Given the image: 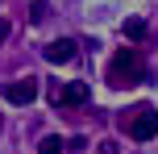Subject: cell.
<instances>
[{"mask_svg":"<svg viewBox=\"0 0 158 154\" xmlns=\"http://www.w3.org/2000/svg\"><path fill=\"white\" fill-rule=\"evenodd\" d=\"M142 75H146V67H142V54L133 46H121L112 54V63H108V83L112 88H133V83H142Z\"/></svg>","mask_w":158,"mask_h":154,"instance_id":"obj_1","label":"cell"},{"mask_svg":"<svg viewBox=\"0 0 158 154\" xmlns=\"http://www.w3.org/2000/svg\"><path fill=\"white\" fill-rule=\"evenodd\" d=\"M129 138H133V142L158 138V113H154L150 104H137L133 113H129Z\"/></svg>","mask_w":158,"mask_h":154,"instance_id":"obj_2","label":"cell"},{"mask_svg":"<svg viewBox=\"0 0 158 154\" xmlns=\"http://www.w3.org/2000/svg\"><path fill=\"white\" fill-rule=\"evenodd\" d=\"M87 96H92V88H87L83 79H71V83H63V88L54 83V92H50L54 108H79V104H87Z\"/></svg>","mask_w":158,"mask_h":154,"instance_id":"obj_3","label":"cell"},{"mask_svg":"<svg viewBox=\"0 0 158 154\" xmlns=\"http://www.w3.org/2000/svg\"><path fill=\"white\" fill-rule=\"evenodd\" d=\"M4 100L8 104H33L38 100V79H17L4 88Z\"/></svg>","mask_w":158,"mask_h":154,"instance_id":"obj_4","label":"cell"},{"mask_svg":"<svg viewBox=\"0 0 158 154\" xmlns=\"http://www.w3.org/2000/svg\"><path fill=\"white\" fill-rule=\"evenodd\" d=\"M46 58H50V63H71V58H75V42L71 38L50 42V46H46Z\"/></svg>","mask_w":158,"mask_h":154,"instance_id":"obj_5","label":"cell"},{"mask_svg":"<svg viewBox=\"0 0 158 154\" xmlns=\"http://www.w3.org/2000/svg\"><path fill=\"white\" fill-rule=\"evenodd\" d=\"M125 38L142 42V38H146V21H137V17H133V21H125Z\"/></svg>","mask_w":158,"mask_h":154,"instance_id":"obj_6","label":"cell"},{"mask_svg":"<svg viewBox=\"0 0 158 154\" xmlns=\"http://www.w3.org/2000/svg\"><path fill=\"white\" fill-rule=\"evenodd\" d=\"M38 154H63V142H58V138H42V150Z\"/></svg>","mask_w":158,"mask_h":154,"instance_id":"obj_7","label":"cell"},{"mask_svg":"<svg viewBox=\"0 0 158 154\" xmlns=\"http://www.w3.org/2000/svg\"><path fill=\"white\" fill-rule=\"evenodd\" d=\"M96 154H117V142H100V150Z\"/></svg>","mask_w":158,"mask_h":154,"instance_id":"obj_8","label":"cell"},{"mask_svg":"<svg viewBox=\"0 0 158 154\" xmlns=\"http://www.w3.org/2000/svg\"><path fill=\"white\" fill-rule=\"evenodd\" d=\"M8 38V21H0V42H4Z\"/></svg>","mask_w":158,"mask_h":154,"instance_id":"obj_9","label":"cell"}]
</instances>
